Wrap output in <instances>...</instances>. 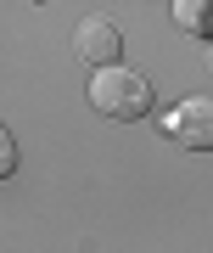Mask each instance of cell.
<instances>
[{
  "label": "cell",
  "mask_w": 213,
  "mask_h": 253,
  "mask_svg": "<svg viewBox=\"0 0 213 253\" xmlns=\"http://www.w3.org/2000/svg\"><path fill=\"white\" fill-rule=\"evenodd\" d=\"M90 101H96V113L106 118H146L151 113V79L141 68H101L96 79H90Z\"/></svg>",
  "instance_id": "6da1fadb"
},
{
  "label": "cell",
  "mask_w": 213,
  "mask_h": 253,
  "mask_svg": "<svg viewBox=\"0 0 213 253\" xmlns=\"http://www.w3.org/2000/svg\"><path fill=\"white\" fill-rule=\"evenodd\" d=\"M163 129H169V141L185 146V152H213V96L179 101V107L163 118Z\"/></svg>",
  "instance_id": "7a4b0ae2"
},
{
  "label": "cell",
  "mask_w": 213,
  "mask_h": 253,
  "mask_svg": "<svg viewBox=\"0 0 213 253\" xmlns=\"http://www.w3.org/2000/svg\"><path fill=\"white\" fill-rule=\"evenodd\" d=\"M118 51H124V40H118V28L106 17H79V28H73V56L90 68H118Z\"/></svg>",
  "instance_id": "3957f363"
},
{
  "label": "cell",
  "mask_w": 213,
  "mask_h": 253,
  "mask_svg": "<svg viewBox=\"0 0 213 253\" xmlns=\"http://www.w3.org/2000/svg\"><path fill=\"white\" fill-rule=\"evenodd\" d=\"M202 17H208L202 0H179V6H174V23H179V28H202Z\"/></svg>",
  "instance_id": "277c9868"
},
{
  "label": "cell",
  "mask_w": 213,
  "mask_h": 253,
  "mask_svg": "<svg viewBox=\"0 0 213 253\" xmlns=\"http://www.w3.org/2000/svg\"><path fill=\"white\" fill-rule=\"evenodd\" d=\"M11 169H17V141H11V129L0 124V180H6Z\"/></svg>",
  "instance_id": "5b68a950"
}]
</instances>
